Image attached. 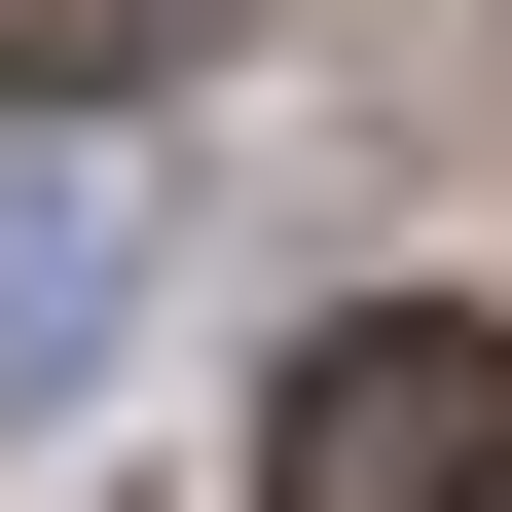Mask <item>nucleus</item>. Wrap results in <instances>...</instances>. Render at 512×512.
I'll list each match as a JSON object with an SVG mask.
<instances>
[{
  "label": "nucleus",
  "mask_w": 512,
  "mask_h": 512,
  "mask_svg": "<svg viewBox=\"0 0 512 512\" xmlns=\"http://www.w3.org/2000/svg\"><path fill=\"white\" fill-rule=\"evenodd\" d=\"M256 512H512V330L476 293H366V330L256 403Z\"/></svg>",
  "instance_id": "obj_1"
},
{
  "label": "nucleus",
  "mask_w": 512,
  "mask_h": 512,
  "mask_svg": "<svg viewBox=\"0 0 512 512\" xmlns=\"http://www.w3.org/2000/svg\"><path fill=\"white\" fill-rule=\"evenodd\" d=\"M110 220H147V147H37V183H0V403L110 330Z\"/></svg>",
  "instance_id": "obj_2"
}]
</instances>
